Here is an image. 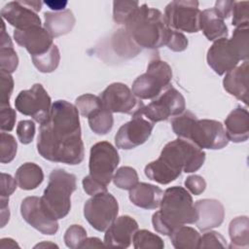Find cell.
I'll list each match as a JSON object with an SVG mask.
<instances>
[{
	"label": "cell",
	"instance_id": "obj_23",
	"mask_svg": "<svg viewBox=\"0 0 249 249\" xmlns=\"http://www.w3.org/2000/svg\"><path fill=\"white\" fill-rule=\"evenodd\" d=\"M163 191L158 186L148 183H138L129 190L130 201L143 209H156L160 207Z\"/></svg>",
	"mask_w": 249,
	"mask_h": 249
},
{
	"label": "cell",
	"instance_id": "obj_3",
	"mask_svg": "<svg viewBox=\"0 0 249 249\" xmlns=\"http://www.w3.org/2000/svg\"><path fill=\"white\" fill-rule=\"evenodd\" d=\"M197 219L193 197L183 187H170L163 193L160 210L152 216L155 231L170 235L174 230L186 224H194Z\"/></svg>",
	"mask_w": 249,
	"mask_h": 249
},
{
	"label": "cell",
	"instance_id": "obj_52",
	"mask_svg": "<svg viewBox=\"0 0 249 249\" xmlns=\"http://www.w3.org/2000/svg\"><path fill=\"white\" fill-rule=\"evenodd\" d=\"M15 248V247H18V244L12 238H2L1 239V243H0V248L1 249H6V248Z\"/></svg>",
	"mask_w": 249,
	"mask_h": 249
},
{
	"label": "cell",
	"instance_id": "obj_42",
	"mask_svg": "<svg viewBox=\"0 0 249 249\" xmlns=\"http://www.w3.org/2000/svg\"><path fill=\"white\" fill-rule=\"evenodd\" d=\"M14 89V80L10 73L0 72V105L10 104L9 100Z\"/></svg>",
	"mask_w": 249,
	"mask_h": 249
},
{
	"label": "cell",
	"instance_id": "obj_50",
	"mask_svg": "<svg viewBox=\"0 0 249 249\" xmlns=\"http://www.w3.org/2000/svg\"><path fill=\"white\" fill-rule=\"evenodd\" d=\"M50 9L54 10V12H59L65 10L66 5L68 4L67 1H60V0H46L44 2Z\"/></svg>",
	"mask_w": 249,
	"mask_h": 249
},
{
	"label": "cell",
	"instance_id": "obj_38",
	"mask_svg": "<svg viewBox=\"0 0 249 249\" xmlns=\"http://www.w3.org/2000/svg\"><path fill=\"white\" fill-rule=\"evenodd\" d=\"M0 139V161L1 163H9L17 155V141L12 134L4 131L1 132Z\"/></svg>",
	"mask_w": 249,
	"mask_h": 249
},
{
	"label": "cell",
	"instance_id": "obj_14",
	"mask_svg": "<svg viewBox=\"0 0 249 249\" xmlns=\"http://www.w3.org/2000/svg\"><path fill=\"white\" fill-rule=\"evenodd\" d=\"M154 128V123L140 114L132 115V119L123 124L115 135L116 146L123 150L134 149L145 143Z\"/></svg>",
	"mask_w": 249,
	"mask_h": 249
},
{
	"label": "cell",
	"instance_id": "obj_8",
	"mask_svg": "<svg viewBox=\"0 0 249 249\" xmlns=\"http://www.w3.org/2000/svg\"><path fill=\"white\" fill-rule=\"evenodd\" d=\"M119 161L118 151L111 143L97 142L90 148L89 175L102 186L107 187L113 179Z\"/></svg>",
	"mask_w": 249,
	"mask_h": 249
},
{
	"label": "cell",
	"instance_id": "obj_22",
	"mask_svg": "<svg viewBox=\"0 0 249 249\" xmlns=\"http://www.w3.org/2000/svg\"><path fill=\"white\" fill-rule=\"evenodd\" d=\"M226 134L229 141L241 143L249 137V113L247 109L237 107L225 120Z\"/></svg>",
	"mask_w": 249,
	"mask_h": 249
},
{
	"label": "cell",
	"instance_id": "obj_7",
	"mask_svg": "<svg viewBox=\"0 0 249 249\" xmlns=\"http://www.w3.org/2000/svg\"><path fill=\"white\" fill-rule=\"evenodd\" d=\"M172 70L169 64L159 57L152 59L144 74L132 84V92L139 99H154L170 86Z\"/></svg>",
	"mask_w": 249,
	"mask_h": 249
},
{
	"label": "cell",
	"instance_id": "obj_46",
	"mask_svg": "<svg viewBox=\"0 0 249 249\" xmlns=\"http://www.w3.org/2000/svg\"><path fill=\"white\" fill-rule=\"evenodd\" d=\"M185 187L191 194L199 196L204 192L206 188V182L202 176L194 174L187 177L185 180Z\"/></svg>",
	"mask_w": 249,
	"mask_h": 249
},
{
	"label": "cell",
	"instance_id": "obj_39",
	"mask_svg": "<svg viewBox=\"0 0 249 249\" xmlns=\"http://www.w3.org/2000/svg\"><path fill=\"white\" fill-rule=\"evenodd\" d=\"M63 238L68 248H81V245L87 238V231L80 225H72L66 230Z\"/></svg>",
	"mask_w": 249,
	"mask_h": 249
},
{
	"label": "cell",
	"instance_id": "obj_9",
	"mask_svg": "<svg viewBox=\"0 0 249 249\" xmlns=\"http://www.w3.org/2000/svg\"><path fill=\"white\" fill-rule=\"evenodd\" d=\"M119 213V203L108 192L91 196L84 204V216L98 231H105Z\"/></svg>",
	"mask_w": 249,
	"mask_h": 249
},
{
	"label": "cell",
	"instance_id": "obj_6",
	"mask_svg": "<svg viewBox=\"0 0 249 249\" xmlns=\"http://www.w3.org/2000/svg\"><path fill=\"white\" fill-rule=\"evenodd\" d=\"M77 189L76 176L64 169H53L41 196L45 211L53 219H62L71 209V195Z\"/></svg>",
	"mask_w": 249,
	"mask_h": 249
},
{
	"label": "cell",
	"instance_id": "obj_35",
	"mask_svg": "<svg viewBox=\"0 0 249 249\" xmlns=\"http://www.w3.org/2000/svg\"><path fill=\"white\" fill-rule=\"evenodd\" d=\"M113 182L118 188L129 191L139 183L137 171L130 166H122L114 174Z\"/></svg>",
	"mask_w": 249,
	"mask_h": 249
},
{
	"label": "cell",
	"instance_id": "obj_37",
	"mask_svg": "<svg viewBox=\"0 0 249 249\" xmlns=\"http://www.w3.org/2000/svg\"><path fill=\"white\" fill-rule=\"evenodd\" d=\"M75 106L79 113L83 117L87 118L103 107L100 97L91 93H85L77 97L75 100Z\"/></svg>",
	"mask_w": 249,
	"mask_h": 249
},
{
	"label": "cell",
	"instance_id": "obj_24",
	"mask_svg": "<svg viewBox=\"0 0 249 249\" xmlns=\"http://www.w3.org/2000/svg\"><path fill=\"white\" fill-rule=\"evenodd\" d=\"M44 18V28L53 38L71 32L76 22L72 11L68 9L59 12H46Z\"/></svg>",
	"mask_w": 249,
	"mask_h": 249
},
{
	"label": "cell",
	"instance_id": "obj_33",
	"mask_svg": "<svg viewBox=\"0 0 249 249\" xmlns=\"http://www.w3.org/2000/svg\"><path fill=\"white\" fill-rule=\"evenodd\" d=\"M132 241L135 249H162L164 247L163 240L147 230L137 231L133 235Z\"/></svg>",
	"mask_w": 249,
	"mask_h": 249
},
{
	"label": "cell",
	"instance_id": "obj_26",
	"mask_svg": "<svg viewBox=\"0 0 249 249\" xmlns=\"http://www.w3.org/2000/svg\"><path fill=\"white\" fill-rule=\"evenodd\" d=\"M15 179L21 190L30 191L41 185L44 180V173L38 164L25 162L17 169Z\"/></svg>",
	"mask_w": 249,
	"mask_h": 249
},
{
	"label": "cell",
	"instance_id": "obj_16",
	"mask_svg": "<svg viewBox=\"0 0 249 249\" xmlns=\"http://www.w3.org/2000/svg\"><path fill=\"white\" fill-rule=\"evenodd\" d=\"M208 65L218 75H224L237 66L240 57L230 39L222 38L214 41L206 55Z\"/></svg>",
	"mask_w": 249,
	"mask_h": 249
},
{
	"label": "cell",
	"instance_id": "obj_54",
	"mask_svg": "<svg viewBox=\"0 0 249 249\" xmlns=\"http://www.w3.org/2000/svg\"><path fill=\"white\" fill-rule=\"evenodd\" d=\"M24 4L32 9L34 12H39L42 8V2L41 1H23Z\"/></svg>",
	"mask_w": 249,
	"mask_h": 249
},
{
	"label": "cell",
	"instance_id": "obj_25",
	"mask_svg": "<svg viewBox=\"0 0 249 249\" xmlns=\"http://www.w3.org/2000/svg\"><path fill=\"white\" fill-rule=\"evenodd\" d=\"M199 28L209 41L227 38L229 34L225 19H223L213 8L206 9L200 13Z\"/></svg>",
	"mask_w": 249,
	"mask_h": 249
},
{
	"label": "cell",
	"instance_id": "obj_47",
	"mask_svg": "<svg viewBox=\"0 0 249 249\" xmlns=\"http://www.w3.org/2000/svg\"><path fill=\"white\" fill-rule=\"evenodd\" d=\"M17 181L10 174L1 173V190H0V197L9 198V196L16 191L17 189Z\"/></svg>",
	"mask_w": 249,
	"mask_h": 249
},
{
	"label": "cell",
	"instance_id": "obj_31",
	"mask_svg": "<svg viewBox=\"0 0 249 249\" xmlns=\"http://www.w3.org/2000/svg\"><path fill=\"white\" fill-rule=\"evenodd\" d=\"M31 57L34 66L42 73H51L54 71L60 61L59 50L54 44L47 53L39 55H33Z\"/></svg>",
	"mask_w": 249,
	"mask_h": 249
},
{
	"label": "cell",
	"instance_id": "obj_51",
	"mask_svg": "<svg viewBox=\"0 0 249 249\" xmlns=\"http://www.w3.org/2000/svg\"><path fill=\"white\" fill-rule=\"evenodd\" d=\"M105 244L99 239L98 237H87L83 244L81 245V248H92V247H103Z\"/></svg>",
	"mask_w": 249,
	"mask_h": 249
},
{
	"label": "cell",
	"instance_id": "obj_41",
	"mask_svg": "<svg viewBox=\"0 0 249 249\" xmlns=\"http://www.w3.org/2000/svg\"><path fill=\"white\" fill-rule=\"evenodd\" d=\"M249 2L248 1H239L235 2L232 7L231 15H232V21L231 24L235 27L248 24L249 23Z\"/></svg>",
	"mask_w": 249,
	"mask_h": 249
},
{
	"label": "cell",
	"instance_id": "obj_45",
	"mask_svg": "<svg viewBox=\"0 0 249 249\" xmlns=\"http://www.w3.org/2000/svg\"><path fill=\"white\" fill-rule=\"evenodd\" d=\"M188 44V39L183 33L172 29L166 46L173 52H183L187 49Z\"/></svg>",
	"mask_w": 249,
	"mask_h": 249
},
{
	"label": "cell",
	"instance_id": "obj_17",
	"mask_svg": "<svg viewBox=\"0 0 249 249\" xmlns=\"http://www.w3.org/2000/svg\"><path fill=\"white\" fill-rule=\"evenodd\" d=\"M14 39L20 47L25 48L31 56L47 53L53 45V37L42 26L15 29Z\"/></svg>",
	"mask_w": 249,
	"mask_h": 249
},
{
	"label": "cell",
	"instance_id": "obj_21",
	"mask_svg": "<svg viewBox=\"0 0 249 249\" xmlns=\"http://www.w3.org/2000/svg\"><path fill=\"white\" fill-rule=\"evenodd\" d=\"M248 77L249 63L248 60H245L241 65L226 73L223 80L224 89L245 104L248 103Z\"/></svg>",
	"mask_w": 249,
	"mask_h": 249
},
{
	"label": "cell",
	"instance_id": "obj_1",
	"mask_svg": "<svg viewBox=\"0 0 249 249\" xmlns=\"http://www.w3.org/2000/svg\"><path fill=\"white\" fill-rule=\"evenodd\" d=\"M37 151L53 162L75 165L83 161L85 150L76 106L66 100L53 103L49 119L40 125Z\"/></svg>",
	"mask_w": 249,
	"mask_h": 249
},
{
	"label": "cell",
	"instance_id": "obj_49",
	"mask_svg": "<svg viewBox=\"0 0 249 249\" xmlns=\"http://www.w3.org/2000/svg\"><path fill=\"white\" fill-rule=\"evenodd\" d=\"M233 4H234V1L219 0V1H216L215 7L213 9L223 19H226L231 15Z\"/></svg>",
	"mask_w": 249,
	"mask_h": 249
},
{
	"label": "cell",
	"instance_id": "obj_36",
	"mask_svg": "<svg viewBox=\"0 0 249 249\" xmlns=\"http://www.w3.org/2000/svg\"><path fill=\"white\" fill-rule=\"evenodd\" d=\"M139 7L138 1H114L113 19L118 24H126L134 11Z\"/></svg>",
	"mask_w": 249,
	"mask_h": 249
},
{
	"label": "cell",
	"instance_id": "obj_20",
	"mask_svg": "<svg viewBox=\"0 0 249 249\" xmlns=\"http://www.w3.org/2000/svg\"><path fill=\"white\" fill-rule=\"evenodd\" d=\"M195 208L197 213L196 225L198 230L205 231L220 227L225 218L223 204L213 198H203L196 201Z\"/></svg>",
	"mask_w": 249,
	"mask_h": 249
},
{
	"label": "cell",
	"instance_id": "obj_12",
	"mask_svg": "<svg viewBox=\"0 0 249 249\" xmlns=\"http://www.w3.org/2000/svg\"><path fill=\"white\" fill-rule=\"evenodd\" d=\"M200 13L197 1L177 0L170 2L165 7L164 18L171 29L194 33L200 30Z\"/></svg>",
	"mask_w": 249,
	"mask_h": 249
},
{
	"label": "cell",
	"instance_id": "obj_19",
	"mask_svg": "<svg viewBox=\"0 0 249 249\" xmlns=\"http://www.w3.org/2000/svg\"><path fill=\"white\" fill-rule=\"evenodd\" d=\"M1 17L16 29L41 26V19L36 12L27 7L23 1H12L1 9Z\"/></svg>",
	"mask_w": 249,
	"mask_h": 249
},
{
	"label": "cell",
	"instance_id": "obj_30",
	"mask_svg": "<svg viewBox=\"0 0 249 249\" xmlns=\"http://www.w3.org/2000/svg\"><path fill=\"white\" fill-rule=\"evenodd\" d=\"M88 122L90 129L95 134L105 135L112 129L114 118L110 111L102 107L88 117Z\"/></svg>",
	"mask_w": 249,
	"mask_h": 249
},
{
	"label": "cell",
	"instance_id": "obj_11",
	"mask_svg": "<svg viewBox=\"0 0 249 249\" xmlns=\"http://www.w3.org/2000/svg\"><path fill=\"white\" fill-rule=\"evenodd\" d=\"M52 100L41 84H35L29 89L21 90L15 100L16 109L31 117L39 124L45 123L51 114Z\"/></svg>",
	"mask_w": 249,
	"mask_h": 249
},
{
	"label": "cell",
	"instance_id": "obj_44",
	"mask_svg": "<svg viewBox=\"0 0 249 249\" xmlns=\"http://www.w3.org/2000/svg\"><path fill=\"white\" fill-rule=\"evenodd\" d=\"M0 117H1V130L2 131H11L16 124V111L13 109L10 104L0 105Z\"/></svg>",
	"mask_w": 249,
	"mask_h": 249
},
{
	"label": "cell",
	"instance_id": "obj_29",
	"mask_svg": "<svg viewBox=\"0 0 249 249\" xmlns=\"http://www.w3.org/2000/svg\"><path fill=\"white\" fill-rule=\"evenodd\" d=\"M171 243L176 249H195L198 247L199 232L194 228L181 226L169 235Z\"/></svg>",
	"mask_w": 249,
	"mask_h": 249
},
{
	"label": "cell",
	"instance_id": "obj_32",
	"mask_svg": "<svg viewBox=\"0 0 249 249\" xmlns=\"http://www.w3.org/2000/svg\"><path fill=\"white\" fill-rule=\"evenodd\" d=\"M232 47L240 57V60H247L249 56V28L248 24L237 26L230 39Z\"/></svg>",
	"mask_w": 249,
	"mask_h": 249
},
{
	"label": "cell",
	"instance_id": "obj_43",
	"mask_svg": "<svg viewBox=\"0 0 249 249\" xmlns=\"http://www.w3.org/2000/svg\"><path fill=\"white\" fill-rule=\"evenodd\" d=\"M17 134L20 143L26 145L32 142L35 135V124L31 120L20 121L17 125Z\"/></svg>",
	"mask_w": 249,
	"mask_h": 249
},
{
	"label": "cell",
	"instance_id": "obj_5",
	"mask_svg": "<svg viewBox=\"0 0 249 249\" xmlns=\"http://www.w3.org/2000/svg\"><path fill=\"white\" fill-rule=\"evenodd\" d=\"M171 126L179 138L189 140L200 149L219 150L229 143L221 122L209 119L198 120L190 111H184L172 119Z\"/></svg>",
	"mask_w": 249,
	"mask_h": 249
},
{
	"label": "cell",
	"instance_id": "obj_28",
	"mask_svg": "<svg viewBox=\"0 0 249 249\" xmlns=\"http://www.w3.org/2000/svg\"><path fill=\"white\" fill-rule=\"evenodd\" d=\"M229 234L231 241L230 248H247L249 245V221L247 216L232 219L229 226Z\"/></svg>",
	"mask_w": 249,
	"mask_h": 249
},
{
	"label": "cell",
	"instance_id": "obj_2",
	"mask_svg": "<svg viewBox=\"0 0 249 249\" xmlns=\"http://www.w3.org/2000/svg\"><path fill=\"white\" fill-rule=\"evenodd\" d=\"M205 160V153L189 140L177 138L164 145L160 157L145 166L144 173L159 184L166 185L182 173L198 170Z\"/></svg>",
	"mask_w": 249,
	"mask_h": 249
},
{
	"label": "cell",
	"instance_id": "obj_34",
	"mask_svg": "<svg viewBox=\"0 0 249 249\" xmlns=\"http://www.w3.org/2000/svg\"><path fill=\"white\" fill-rule=\"evenodd\" d=\"M120 32L115 34L113 39L114 48L120 55L124 57H131L136 55L140 49L138 46L132 41L130 36L127 34L125 30H119Z\"/></svg>",
	"mask_w": 249,
	"mask_h": 249
},
{
	"label": "cell",
	"instance_id": "obj_15",
	"mask_svg": "<svg viewBox=\"0 0 249 249\" xmlns=\"http://www.w3.org/2000/svg\"><path fill=\"white\" fill-rule=\"evenodd\" d=\"M20 214L23 220L43 234L53 235L58 231L56 219L52 218L43 208L41 197L27 196L20 204Z\"/></svg>",
	"mask_w": 249,
	"mask_h": 249
},
{
	"label": "cell",
	"instance_id": "obj_55",
	"mask_svg": "<svg viewBox=\"0 0 249 249\" xmlns=\"http://www.w3.org/2000/svg\"><path fill=\"white\" fill-rule=\"evenodd\" d=\"M48 248V247H58L56 244L54 243H52V242H46V241H43L41 243H38L37 245L34 246V248Z\"/></svg>",
	"mask_w": 249,
	"mask_h": 249
},
{
	"label": "cell",
	"instance_id": "obj_10",
	"mask_svg": "<svg viewBox=\"0 0 249 249\" xmlns=\"http://www.w3.org/2000/svg\"><path fill=\"white\" fill-rule=\"evenodd\" d=\"M185 109L186 102L182 93L176 89L169 87L148 105H144L137 114L144 116L155 124L166 121L170 117L179 116Z\"/></svg>",
	"mask_w": 249,
	"mask_h": 249
},
{
	"label": "cell",
	"instance_id": "obj_27",
	"mask_svg": "<svg viewBox=\"0 0 249 249\" xmlns=\"http://www.w3.org/2000/svg\"><path fill=\"white\" fill-rule=\"evenodd\" d=\"M2 30H1V40H0V68L1 71L7 73H13L17 70L18 65V57L14 50L12 40L8 33L6 32L4 20H1Z\"/></svg>",
	"mask_w": 249,
	"mask_h": 249
},
{
	"label": "cell",
	"instance_id": "obj_48",
	"mask_svg": "<svg viewBox=\"0 0 249 249\" xmlns=\"http://www.w3.org/2000/svg\"><path fill=\"white\" fill-rule=\"evenodd\" d=\"M82 184H83L84 191L89 196H94L100 193L107 192V187L102 186L101 184L93 180L89 175H87L84 177Z\"/></svg>",
	"mask_w": 249,
	"mask_h": 249
},
{
	"label": "cell",
	"instance_id": "obj_40",
	"mask_svg": "<svg viewBox=\"0 0 249 249\" xmlns=\"http://www.w3.org/2000/svg\"><path fill=\"white\" fill-rule=\"evenodd\" d=\"M227 240L226 238L219 232L210 231L205 232L199 238L198 247L197 248H226Z\"/></svg>",
	"mask_w": 249,
	"mask_h": 249
},
{
	"label": "cell",
	"instance_id": "obj_53",
	"mask_svg": "<svg viewBox=\"0 0 249 249\" xmlns=\"http://www.w3.org/2000/svg\"><path fill=\"white\" fill-rule=\"evenodd\" d=\"M0 207H1V228H3L5 227L6 223L9 221L10 211H9V205L0 206Z\"/></svg>",
	"mask_w": 249,
	"mask_h": 249
},
{
	"label": "cell",
	"instance_id": "obj_4",
	"mask_svg": "<svg viewBox=\"0 0 249 249\" xmlns=\"http://www.w3.org/2000/svg\"><path fill=\"white\" fill-rule=\"evenodd\" d=\"M171 28L164 15L147 4L140 5L125 24V31L140 48L159 49L166 46Z\"/></svg>",
	"mask_w": 249,
	"mask_h": 249
},
{
	"label": "cell",
	"instance_id": "obj_18",
	"mask_svg": "<svg viewBox=\"0 0 249 249\" xmlns=\"http://www.w3.org/2000/svg\"><path fill=\"white\" fill-rule=\"evenodd\" d=\"M137 231L138 224L133 218L127 215L117 217L105 231L104 244L109 247L127 248Z\"/></svg>",
	"mask_w": 249,
	"mask_h": 249
},
{
	"label": "cell",
	"instance_id": "obj_13",
	"mask_svg": "<svg viewBox=\"0 0 249 249\" xmlns=\"http://www.w3.org/2000/svg\"><path fill=\"white\" fill-rule=\"evenodd\" d=\"M99 97L103 108L111 113L134 115L144 106L143 102L123 83H113L109 85L101 92Z\"/></svg>",
	"mask_w": 249,
	"mask_h": 249
}]
</instances>
